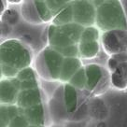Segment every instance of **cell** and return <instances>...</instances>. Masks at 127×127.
Returning a JSON list of instances; mask_svg holds the SVG:
<instances>
[{"label": "cell", "instance_id": "1", "mask_svg": "<svg viewBox=\"0 0 127 127\" xmlns=\"http://www.w3.org/2000/svg\"><path fill=\"white\" fill-rule=\"evenodd\" d=\"M0 51L2 79H14L21 70L31 66L34 61L31 49L16 38L7 39L2 42Z\"/></svg>", "mask_w": 127, "mask_h": 127}, {"label": "cell", "instance_id": "2", "mask_svg": "<svg viewBox=\"0 0 127 127\" xmlns=\"http://www.w3.org/2000/svg\"><path fill=\"white\" fill-rule=\"evenodd\" d=\"M95 26L100 31L127 30V17L122 1L104 0L96 9Z\"/></svg>", "mask_w": 127, "mask_h": 127}, {"label": "cell", "instance_id": "3", "mask_svg": "<svg viewBox=\"0 0 127 127\" xmlns=\"http://www.w3.org/2000/svg\"><path fill=\"white\" fill-rule=\"evenodd\" d=\"M83 30L84 27L76 23L62 26H57L52 24L49 26L47 32L49 46L58 52L68 47L77 46L79 44Z\"/></svg>", "mask_w": 127, "mask_h": 127}, {"label": "cell", "instance_id": "4", "mask_svg": "<svg viewBox=\"0 0 127 127\" xmlns=\"http://www.w3.org/2000/svg\"><path fill=\"white\" fill-rule=\"evenodd\" d=\"M64 57L50 46L38 52L35 59V69L38 77L47 81H59Z\"/></svg>", "mask_w": 127, "mask_h": 127}, {"label": "cell", "instance_id": "5", "mask_svg": "<svg viewBox=\"0 0 127 127\" xmlns=\"http://www.w3.org/2000/svg\"><path fill=\"white\" fill-rule=\"evenodd\" d=\"M101 47L109 56L127 52V30H112L101 35Z\"/></svg>", "mask_w": 127, "mask_h": 127}, {"label": "cell", "instance_id": "6", "mask_svg": "<svg viewBox=\"0 0 127 127\" xmlns=\"http://www.w3.org/2000/svg\"><path fill=\"white\" fill-rule=\"evenodd\" d=\"M72 6L74 12V23L84 28L95 26L97 8L93 4V1L75 0L72 1Z\"/></svg>", "mask_w": 127, "mask_h": 127}, {"label": "cell", "instance_id": "7", "mask_svg": "<svg viewBox=\"0 0 127 127\" xmlns=\"http://www.w3.org/2000/svg\"><path fill=\"white\" fill-rule=\"evenodd\" d=\"M87 83H86V91L90 93H96L100 90L103 85H106L107 82L110 80H107V71L97 64H88L84 65Z\"/></svg>", "mask_w": 127, "mask_h": 127}, {"label": "cell", "instance_id": "8", "mask_svg": "<svg viewBox=\"0 0 127 127\" xmlns=\"http://www.w3.org/2000/svg\"><path fill=\"white\" fill-rule=\"evenodd\" d=\"M24 115L26 117L30 125L47 127L51 123L52 119L50 108L46 103L24 109Z\"/></svg>", "mask_w": 127, "mask_h": 127}, {"label": "cell", "instance_id": "9", "mask_svg": "<svg viewBox=\"0 0 127 127\" xmlns=\"http://www.w3.org/2000/svg\"><path fill=\"white\" fill-rule=\"evenodd\" d=\"M45 94L40 88L21 91L17 100V106L22 109H26L45 103Z\"/></svg>", "mask_w": 127, "mask_h": 127}, {"label": "cell", "instance_id": "10", "mask_svg": "<svg viewBox=\"0 0 127 127\" xmlns=\"http://www.w3.org/2000/svg\"><path fill=\"white\" fill-rule=\"evenodd\" d=\"M0 88H1L0 89L1 105H4V106L16 105L21 90L12 81V79H2L0 82Z\"/></svg>", "mask_w": 127, "mask_h": 127}, {"label": "cell", "instance_id": "11", "mask_svg": "<svg viewBox=\"0 0 127 127\" xmlns=\"http://www.w3.org/2000/svg\"><path fill=\"white\" fill-rule=\"evenodd\" d=\"M83 66L82 60L79 57L64 58L62 64V68H61L59 81L63 84L69 83L76 73Z\"/></svg>", "mask_w": 127, "mask_h": 127}, {"label": "cell", "instance_id": "12", "mask_svg": "<svg viewBox=\"0 0 127 127\" xmlns=\"http://www.w3.org/2000/svg\"><path fill=\"white\" fill-rule=\"evenodd\" d=\"M79 92L75 87H73L70 83H66L63 85L62 91V98H63L64 106L68 115L75 113L79 103Z\"/></svg>", "mask_w": 127, "mask_h": 127}, {"label": "cell", "instance_id": "13", "mask_svg": "<svg viewBox=\"0 0 127 127\" xmlns=\"http://www.w3.org/2000/svg\"><path fill=\"white\" fill-rule=\"evenodd\" d=\"M20 84L21 91L24 90H30L39 88V81H38V75L36 71L35 67L29 66L21 70L16 77Z\"/></svg>", "mask_w": 127, "mask_h": 127}, {"label": "cell", "instance_id": "14", "mask_svg": "<svg viewBox=\"0 0 127 127\" xmlns=\"http://www.w3.org/2000/svg\"><path fill=\"white\" fill-rule=\"evenodd\" d=\"M101 50L100 40L95 41H80L79 44V58L81 60L95 59Z\"/></svg>", "mask_w": 127, "mask_h": 127}, {"label": "cell", "instance_id": "15", "mask_svg": "<svg viewBox=\"0 0 127 127\" xmlns=\"http://www.w3.org/2000/svg\"><path fill=\"white\" fill-rule=\"evenodd\" d=\"M112 86L118 90L127 89V62L119 64V66L110 74Z\"/></svg>", "mask_w": 127, "mask_h": 127}, {"label": "cell", "instance_id": "16", "mask_svg": "<svg viewBox=\"0 0 127 127\" xmlns=\"http://www.w3.org/2000/svg\"><path fill=\"white\" fill-rule=\"evenodd\" d=\"M72 23H74V12H73V6L71 1L62 11L54 16L52 24L57 26H62Z\"/></svg>", "mask_w": 127, "mask_h": 127}, {"label": "cell", "instance_id": "17", "mask_svg": "<svg viewBox=\"0 0 127 127\" xmlns=\"http://www.w3.org/2000/svg\"><path fill=\"white\" fill-rule=\"evenodd\" d=\"M69 83L73 87H75L78 91H84L86 90V83H87V78H86V72L84 66L80 68L79 71L75 74L70 80Z\"/></svg>", "mask_w": 127, "mask_h": 127}, {"label": "cell", "instance_id": "18", "mask_svg": "<svg viewBox=\"0 0 127 127\" xmlns=\"http://www.w3.org/2000/svg\"><path fill=\"white\" fill-rule=\"evenodd\" d=\"M100 39H101L100 30L95 25L84 28L81 37H80V41H95V40Z\"/></svg>", "mask_w": 127, "mask_h": 127}, {"label": "cell", "instance_id": "19", "mask_svg": "<svg viewBox=\"0 0 127 127\" xmlns=\"http://www.w3.org/2000/svg\"><path fill=\"white\" fill-rule=\"evenodd\" d=\"M70 2L71 1H66V0H51V1H46L48 7H49L50 10L53 14V16H56L59 12L62 11Z\"/></svg>", "mask_w": 127, "mask_h": 127}, {"label": "cell", "instance_id": "20", "mask_svg": "<svg viewBox=\"0 0 127 127\" xmlns=\"http://www.w3.org/2000/svg\"><path fill=\"white\" fill-rule=\"evenodd\" d=\"M30 123L27 121L26 117L24 115V112L21 113L20 115L15 117L14 119L10 121L8 124V127H29Z\"/></svg>", "mask_w": 127, "mask_h": 127}, {"label": "cell", "instance_id": "21", "mask_svg": "<svg viewBox=\"0 0 127 127\" xmlns=\"http://www.w3.org/2000/svg\"><path fill=\"white\" fill-rule=\"evenodd\" d=\"M10 117L8 111V106L1 105V111H0V123L1 127H8V124L10 123Z\"/></svg>", "mask_w": 127, "mask_h": 127}, {"label": "cell", "instance_id": "22", "mask_svg": "<svg viewBox=\"0 0 127 127\" xmlns=\"http://www.w3.org/2000/svg\"><path fill=\"white\" fill-rule=\"evenodd\" d=\"M112 57L114 60L117 61V63L121 64L123 63H126L127 62V52H122V53H119V54H115V55L110 56Z\"/></svg>", "mask_w": 127, "mask_h": 127}, {"label": "cell", "instance_id": "23", "mask_svg": "<svg viewBox=\"0 0 127 127\" xmlns=\"http://www.w3.org/2000/svg\"><path fill=\"white\" fill-rule=\"evenodd\" d=\"M122 4H123V7L124 8V11H125V14H126L127 17V1H122Z\"/></svg>", "mask_w": 127, "mask_h": 127}, {"label": "cell", "instance_id": "24", "mask_svg": "<svg viewBox=\"0 0 127 127\" xmlns=\"http://www.w3.org/2000/svg\"><path fill=\"white\" fill-rule=\"evenodd\" d=\"M29 127H46V126H39V125H29Z\"/></svg>", "mask_w": 127, "mask_h": 127}]
</instances>
